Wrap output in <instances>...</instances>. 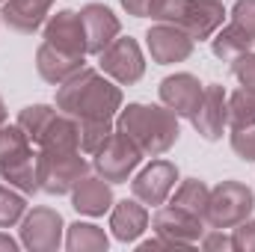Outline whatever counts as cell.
Wrapping results in <instances>:
<instances>
[{"mask_svg": "<svg viewBox=\"0 0 255 252\" xmlns=\"http://www.w3.org/2000/svg\"><path fill=\"white\" fill-rule=\"evenodd\" d=\"M57 110L83 119H113L122 110V89L101 77L95 68H80L57 89Z\"/></svg>", "mask_w": 255, "mask_h": 252, "instance_id": "6da1fadb", "label": "cell"}, {"mask_svg": "<svg viewBox=\"0 0 255 252\" xmlns=\"http://www.w3.org/2000/svg\"><path fill=\"white\" fill-rule=\"evenodd\" d=\"M116 130H122L145 157L166 154L181 136L178 116L166 104H128L116 116Z\"/></svg>", "mask_w": 255, "mask_h": 252, "instance_id": "7a4b0ae2", "label": "cell"}, {"mask_svg": "<svg viewBox=\"0 0 255 252\" xmlns=\"http://www.w3.org/2000/svg\"><path fill=\"white\" fill-rule=\"evenodd\" d=\"M145 18L157 24H175L193 42H205L223 27L226 9L220 0H154Z\"/></svg>", "mask_w": 255, "mask_h": 252, "instance_id": "3957f363", "label": "cell"}, {"mask_svg": "<svg viewBox=\"0 0 255 252\" xmlns=\"http://www.w3.org/2000/svg\"><path fill=\"white\" fill-rule=\"evenodd\" d=\"M36 172H39V190L51 196L71 193L80 178L89 175V160L77 151H39L36 154Z\"/></svg>", "mask_w": 255, "mask_h": 252, "instance_id": "277c9868", "label": "cell"}, {"mask_svg": "<svg viewBox=\"0 0 255 252\" xmlns=\"http://www.w3.org/2000/svg\"><path fill=\"white\" fill-rule=\"evenodd\" d=\"M255 211V193L241 181H220L211 190L205 223L211 229H235Z\"/></svg>", "mask_w": 255, "mask_h": 252, "instance_id": "5b68a950", "label": "cell"}, {"mask_svg": "<svg viewBox=\"0 0 255 252\" xmlns=\"http://www.w3.org/2000/svg\"><path fill=\"white\" fill-rule=\"evenodd\" d=\"M95 160H92V166H95V172L104 178V181H110V184H122L128 181L133 172H136V166L142 163V151L128 139L122 130H113V136L107 139V145L98 151V154H92Z\"/></svg>", "mask_w": 255, "mask_h": 252, "instance_id": "8992f818", "label": "cell"}, {"mask_svg": "<svg viewBox=\"0 0 255 252\" xmlns=\"http://www.w3.org/2000/svg\"><path fill=\"white\" fill-rule=\"evenodd\" d=\"M63 217L54 208H33L21 220V247L30 252H54L63 244Z\"/></svg>", "mask_w": 255, "mask_h": 252, "instance_id": "52a82bcc", "label": "cell"}, {"mask_svg": "<svg viewBox=\"0 0 255 252\" xmlns=\"http://www.w3.org/2000/svg\"><path fill=\"white\" fill-rule=\"evenodd\" d=\"M98 60H101L104 74L113 77V80L122 83V86L136 83V80L145 74V57H142L136 39H130V36L116 39L113 45H107V48L98 54Z\"/></svg>", "mask_w": 255, "mask_h": 252, "instance_id": "ba28073f", "label": "cell"}, {"mask_svg": "<svg viewBox=\"0 0 255 252\" xmlns=\"http://www.w3.org/2000/svg\"><path fill=\"white\" fill-rule=\"evenodd\" d=\"M202 223H205L202 217H196V214L178 208V205H172V202L163 205V208H157V214H154V220H151L154 232H157L160 238L178 244L181 250H190L196 241H202V235H205V226H202Z\"/></svg>", "mask_w": 255, "mask_h": 252, "instance_id": "9c48e42d", "label": "cell"}, {"mask_svg": "<svg viewBox=\"0 0 255 252\" xmlns=\"http://www.w3.org/2000/svg\"><path fill=\"white\" fill-rule=\"evenodd\" d=\"M175 181H178V166L169 163V160H151L133 181H130V190H133V199H139L142 205H163L172 190H175Z\"/></svg>", "mask_w": 255, "mask_h": 252, "instance_id": "30bf717a", "label": "cell"}, {"mask_svg": "<svg viewBox=\"0 0 255 252\" xmlns=\"http://www.w3.org/2000/svg\"><path fill=\"white\" fill-rule=\"evenodd\" d=\"M190 122L199 130V136H205L208 142H214V139L223 136V130L229 125V92L220 83L205 86L202 101H199L196 113L190 116Z\"/></svg>", "mask_w": 255, "mask_h": 252, "instance_id": "8fae6325", "label": "cell"}, {"mask_svg": "<svg viewBox=\"0 0 255 252\" xmlns=\"http://www.w3.org/2000/svg\"><path fill=\"white\" fill-rule=\"evenodd\" d=\"M145 45H148V54L157 65H172V63H184L193 54L196 42L175 24H154L145 33Z\"/></svg>", "mask_w": 255, "mask_h": 252, "instance_id": "7c38bea8", "label": "cell"}, {"mask_svg": "<svg viewBox=\"0 0 255 252\" xmlns=\"http://www.w3.org/2000/svg\"><path fill=\"white\" fill-rule=\"evenodd\" d=\"M80 21H83V33H86V54H101L107 45H113L119 39V18L113 15L110 6L104 3H86L80 9Z\"/></svg>", "mask_w": 255, "mask_h": 252, "instance_id": "4fadbf2b", "label": "cell"}, {"mask_svg": "<svg viewBox=\"0 0 255 252\" xmlns=\"http://www.w3.org/2000/svg\"><path fill=\"white\" fill-rule=\"evenodd\" d=\"M205 86L199 83V77L190 71H178L160 80V101L178 116V119H190L202 101Z\"/></svg>", "mask_w": 255, "mask_h": 252, "instance_id": "5bb4252c", "label": "cell"}, {"mask_svg": "<svg viewBox=\"0 0 255 252\" xmlns=\"http://www.w3.org/2000/svg\"><path fill=\"white\" fill-rule=\"evenodd\" d=\"M45 42L54 45V48H60V51H65V54L86 57V33H83L80 12L60 9L57 15H51L45 21Z\"/></svg>", "mask_w": 255, "mask_h": 252, "instance_id": "9a60e30c", "label": "cell"}, {"mask_svg": "<svg viewBox=\"0 0 255 252\" xmlns=\"http://www.w3.org/2000/svg\"><path fill=\"white\" fill-rule=\"evenodd\" d=\"M71 208L83 217H104L113 208V190L110 181H104L101 175H86L80 178L71 190Z\"/></svg>", "mask_w": 255, "mask_h": 252, "instance_id": "2e32d148", "label": "cell"}, {"mask_svg": "<svg viewBox=\"0 0 255 252\" xmlns=\"http://www.w3.org/2000/svg\"><path fill=\"white\" fill-rule=\"evenodd\" d=\"M51 6L54 0H6L0 6V18L15 33H36L39 27H45Z\"/></svg>", "mask_w": 255, "mask_h": 252, "instance_id": "e0dca14e", "label": "cell"}, {"mask_svg": "<svg viewBox=\"0 0 255 252\" xmlns=\"http://www.w3.org/2000/svg\"><path fill=\"white\" fill-rule=\"evenodd\" d=\"M145 229H148V211L142 208L139 199L113 202V208H110V232H113L116 241L130 244V241H136Z\"/></svg>", "mask_w": 255, "mask_h": 252, "instance_id": "ac0fdd59", "label": "cell"}, {"mask_svg": "<svg viewBox=\"0 0 255 252\" xmlns=\"http://www.w3.org/2000/svg\"><path fill=\"white\" fill-rule=\"evenodd\" d=\"M80 68H83V57L65 54V51L48 45V42H42L39 51H36V71H39V77H42L45 83L60 86V83H65L71 74H77Z\"/></svg>", "mask_w": 255, "mask_h": 252, "instance_id": "d6986e66", "label": "cell"}, {"mask_svg": "<svg viewBox=\"0 0 255 252\" xmlns=\"http://www.w3.org/2000/svg\"><path fill=\"white\" fill-rule=\"evenodd\" d=\"M39 148L42 151H77L80 148V122L68 113H57L51 119V125L45 127V133L39 136Z\"/></svg>", "mask_w": 255, "mask_h": 252, "instance_id": "ffe728a7", "label": "cell"}, {"mask_svg": "<svg viewBox=\"0 0 255 252\" xmlns=\"http://www.w3.org/2000/svg\"><path fill=\"white\" fill-rule=\"evenodd\" d=\"M107 247H110V238L95 223H80L77 220L65 232V250L71 252H104Z\"/></svg>", "mask_w": 255, "mask_h": 252, "instance_id": "44dd1931", "label": "cell"}, {"mask_svg": "<svg viewBox=\"0 0 255 252\" xmlns=\"http://www.w3.org/2000/svg\"><path fill=\"white\" fill-rule=\"evenodd\" d=\"M255 39H250L244 30H238L235 24H229V27H220L214 36H211V51H214V57H220V60H235V57H241V54H247V51H253Z\"/></svg>", "mask_w": 255, "mask_h": 252, "instance_id": "7402d4cb", "label": "cell"}, {"mask_svg": "<svg viewBox=\"0 0 255 252\" xmlns=\"http://www.w3.org/2000/svg\"><path fill=\"white\" fill-rule=\"evenodd\" d=\"M0 178H3L9 187L21 190L24 196H27V193H36V190H39L36 154H30V157H21V160H15V163H6V166H0Z\"/></svg>", "mask_w": 255, "mask_h": 252, "instance_id": "603a6c76", "label": "cell"}, {"mask_svg": "<svg viewBox=\"0 0 255 252\" xmlns=\"http://www.w3.org/2000/svg\"><path fill=\"white\" fill-rule=\"evenodd\" d=\"M208 199H211V187L199 178H187V181L178 184V190H172V205L190 211L202 220H205V211H208Z\"/></svg>", "mask_w": 255, "mask_h": 252, "instance_id": "cb8c5ba5", "label": "cell"}, {"mask_svg": "<svg viewBox=\"0 0 255 252\" xmlns=\"http://www.w3.org/2000/svg\"><path fill=\"white\" fill-rule=\"evenodd\" d=\"M33 154V139L24 133L21 125H3L0 127V166L15 163L21 157Z\"/></svg>", "mask_w": 255, "mask_h": 252, "instance_id": "d4e9b609", "label": "cell"}, {"mask_svg": "<svg viewBox=\"0 0 255 252\" xmlns=\"http://www.w3.org/2000/svg\"><path fill=\"white\" fill-rule=\"evenodd\" d=\"M113 119H83L80 122V151L83 154H98L104 145H107V139L113 136Z\"/></svg>", "mask_w": 255, "mask_h": 252, "instance_id": "484cf974", "label": "cell"}, {"mask_svg": "<svg viewBox=\"0 0 255 252\" xmlns=\"http://www.w3.org/2000/svg\"><path fill=\"white\" fill-rule=\"evenodd\" d=\"M229 125L232 127L255 125V89L241 86L238 92L229 95Z\"/></svg>", "mask_w": 255, "mask_h": 252, "instance_id": "4316f807", "label": "cell"}, {"mask_svg": "<svg viewBox=\"0 0 255 252\" xmlns=\"http://www.w3.org/2000/svg\"><path fill=\"white\" fill-rule=\"evenodd\" d=\"M54 116H57L54 107H48V104H30V107H24V110L18 113V125L24 127V133H27L33 142H39V136L45 133V127L51 125Z\"/></svg>", "mask_w": 255, "mask_h": 252, "instance_id": "83f0119b", "label": "cell"}, {"mask_svg": "<svg viewBox=\"0 0 255 252\" xmlns=\"http://www.w3.org/2000/svg\"><path fill=\"white\" fill-rule=\"evenodd\" d=\"M27 214V199L24 193L15 187H3L0 184V229H12L15 223H21Z\"/></svg>", "mask_w": 255, "mask_h": 252, "instance_id": "f1b7e54d", "label": "cell"}, {"mask_svg": "<svg viewBox=\"0 0 255 252\" xmlns=\"http://www.w3.org/2000/svg\"><path fill=\"white\" fill-rule=\"evenodd\" d=\"M232 151H235L241 160L255 163V125L232 127Z\"/></svg>", "mask_w": 255, "mask_h": 252, "instance_id": "f546056e", "label": "cell"}, {"mask_svg": "<svg viewBox=\"0 0 255 252\" xmlns=\"http://www.w3.org/2000/svg\"><path fill=\"white\" fill-rule=\"evenodd\" d=\"M232 24L255 39V0H238L232 9Z\"/></svg>", "mask_w": 255, "mask_h": 252, "instance_id": "4dcf8cb0", "label": "cell"}, {"mask_svg": "<svg viewBox=\"0 0 255 252\" xmlns=\"http://www.w3.org/2000/svg\"><path fill=\"white\" fill-rule=\"evenodd\" d=\"M232 74L241 80V86L255 89V51H247L232 60Z\"/></svg>", "mask_w": 255, "mask_h": 252, "instance_id": "1f68e13d", "label": "cell"}, {"mask_svg": "<svg viewBox=\"0 0 255 252\" xmlns=\"http://www.w3.org/2000/svg\"><path fill=\"white\" fill-rule=\"evenodd\" d=\"M232 244H235V250L238 252H255V220H244V223H238L235 226V232H232Z\"/></svg>", "mask_w": 255, "mask_h": 252, "instance_id": "d6a6232c", "label": "cell"}, {"mask_svg": "<svg viewBox=\"0 0 255 252\" xmlns=\"http://www.w3.org/2000/svg\"><path fill=\"white\" fill-rule=\"evenodd\" d=\"M202 247L208 252H232L235 250V244H232V235H223V229H217V232H211V235H202Z\"/></svg>", "mask_w": 255, "mask_h": 252, "instance_id": "836d02e7", "label": "cell"}, {"mask_svg": "<svg viewBox=\"0 0 255 252\" xmlns=\"http://www.w3.org/2000/svg\"><path fill=\"white\" fill-rule=\"evenodd\" d=\"M119 3H122V9H125L128 15H133V18H145L154 0H119Z\"/></svg>", "mask_w": 255, "mask_h": 252, "instance_id": "e575fe53", "label": "cell"}, {"mask_svg": "<svg viewBox=\"0 0 255 252\" xmlns=\"http://www.w3.org/2000/svg\"><path fill=\"white\" fill-rule=\"evenodd\" d=\"M15 250H18V241L0 232V252H15Z\"/></svg>", "mask_w": 255, "mask_h": 252, "instance_id": "d590c367", "label": "cell"}, {"mask_svg": "<svg viewBox=\"0 0 255 252\" xmlns=\"http://www.w3.org/2000/svg\"><path fill=\"white\" fill-rule=\"evenodd\" d=\"M6 125V104H3V98H0V127Z\"/></svg>", "mask_w": 255, "mask_h": 252, "instance_id": "8d00e7d4", "label": "cell"}, {"mask_svg": "<svg viewBox=\"0 0 255 252\" xmlns=\"http://www.w3.org/2000/svg\"><path fill=\"white\" fill-rule=\"evenodd\" d=\"M3 3H6V0H0V6H3Z\"/></svg>", "mask_w": 255, "mask_h": 252, "instance_id": "74e56055", "label": "cell"}]
</instances>
